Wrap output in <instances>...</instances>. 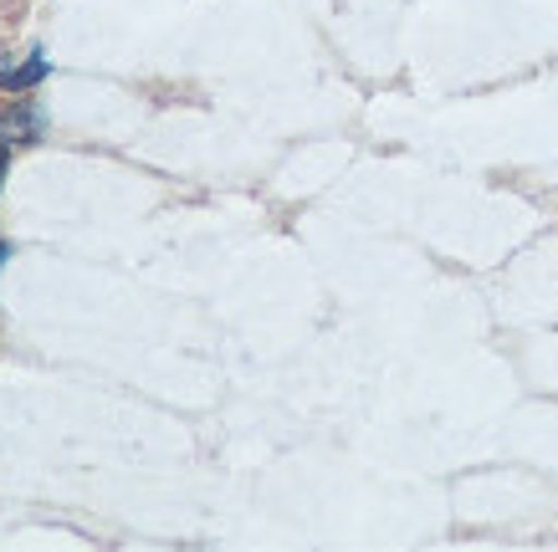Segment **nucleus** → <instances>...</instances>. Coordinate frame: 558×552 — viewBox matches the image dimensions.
<instances>
[{"label": "nucleus", "mask_w": 558, "mask_h": 552, "mask_svg": "<svg viewBox=\"0 0 558 552\" xmlns=\"http://www.w3.org/2000/svg\"><path fill=\"white\" fill-rule=\"evenodd\" d=\"M51 72V62H47V51H32L26 57V68H11V72H0V87L5 93H26V87H36L41 77Z\"/></svg>", "instance_id": "nucleus-2"}, {"label": "nucleus", "mask_w": 558, "mask_h": 552, "mask_svg": "<svg viewBox=\"0 0 558 552\" xmlns=\"http://www.w3.org/2000/svg\"><path fill=\"white\" fill-rule=\"evenodd\" d=\"M36 134H41V118H36V108H26V102H16V108H5L0 113V144H36Z\"/></svg>", "instance_id": "nucleus-1"}, {"label": "nucleus", "mask_w": 558, "mask_h": 552, "mask_svg": "<svg viewBox=\"0 0 558 552\" xmlns=\"http://www.w3.org/2000/svg\"><path fill=\"white\" fill-rule=\"evenodd\" d=\"M5 256H11V246H0V261H5Z\"/></svg>", "instance_id": "nucleus-4"}, {"label": "nucleus", "mask_w": 558, "mask_h": 552, "mask_svg": "<svg viewBox=\"0 0 558 552\" xmlns=\"http://www.w3.org/2000/svg\"><path fill=\"white\" fill-rule=\"evenodd\" d=\"M5 169H11V144H0V184H5Z\"/></svg>", "instance_id": "nucleus-3"}]
</instances>
